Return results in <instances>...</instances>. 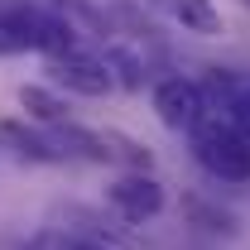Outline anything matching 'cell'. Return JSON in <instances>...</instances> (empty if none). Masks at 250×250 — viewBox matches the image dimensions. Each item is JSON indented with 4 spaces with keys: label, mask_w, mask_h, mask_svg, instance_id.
<instances>
[{
    "label": "cell",
    "mask_w": 250,
    "mask_h": 250,
    "mask_svg": "<svg viewBox=\"0 0 250 250\" xmlns=\"http://www.w3.org/2000/svg\"><path fill=\"white\" fill-rule=\"evenodd\" d=\"M192 159L212 178H221V183H250V140L236 135L231 121L207 116V121L197 125L192 130Z\"/></svg>",
    "instance_id": "1"
},
{
    "label": "cell",
    "mask_w": 250,
    "mask_h": 250,
    "mask_svg": "<svg viewBox=\"0 0 250 250\" xmlns=\"http://www.w3.org/2000/svg\"><path fill=\"white\" fill-rule=\"evenodd\" d=\"M149 106H154L159 125H168L173 135H192L197 125L207 121V96H202V82H197V77H183V72L159 77L154 92H149Z\"/></svg>",
    "instance_id": "2"
},
{
    "label": "cell",
    "mask_w": 250,
    "mask_h": 250,
    "mask_svg": "<svg viewBox=\"0 0 250 250\" xmlns=\"http://www.w3.org/2000/svg\"><path fill=\"white\" fill-rule=\"evenodd\" d=\"M106 202H111V212L125 226H145V221H154L168 207V192H164V183L149 168H130V173H121L116 183L106 188Z\"/></svg>",
    "instance_id": "3"
},
{
    "label": "cell",
    "mask_w": 250,
    "mask_h": 250,
    "mask_svg": "<svg viewBox=\"0 0 250 250\" xmlns=\"http://www.w3.org/2000/svg\"><path fill=\"white\" fill-rule=\"evenodd\" d=\"M53 29H58V15L39 5H10L0 10V53H48Z\"/></svg>",
    "instance_id": "4"
},
{
    "label": "cell",
    "mask_w": 250,
    "mask_h": 250,
    "mask_svg": "<svg viewBox=\"0 0 250 250\" xmlns=\"http://www.w3.org/2000/svg\"><path fill=\"white\" fill-rule=\"evenodd\" d=\"M48 82H53L58 92L87 96V101L116 92V77H111L106 58H101V53H87V48H82V53H67V58H53L48 62Z\"/></svg>",
    "instance_id": "5"
},
{
    "label": "cell",
    "mask_w": 250,
    "mask_h": 250,
    "mask_svg": "<svg viewBox=\"0 0 250 250\" xmlns=\"http://www.w3.org/2000/svg\"><path fill=\"white\" fill-rule=\"evenodd\" d=\"M0 145H10L20 159H34V164H62L53 135L34 121H0Z\"/></svg>",
    "instance_id": "6"
},
{
    "label": "cell",
    "mask_w": 250,
    "mask_h": 250,
    "mask_svg": "<svg viewBox=\"0 0 250 250\" xmlns=\"http://www.w3.org/2000/svg\"><path fill=\"white\" fill-rule=\"evenodd\" d=\"M20 111H24V121L43 125V130H53V125H67V121H72L67 96H62L58 87H43V82H24V87H20Z\"/></svg>",
    "instance_id": "7"
},
{
    "label": "cell",
    "mask_w": 250,
    "mask_h": 250,
    "mask_svg": "<svg viewBox=\"0 0 250 250\" xmlns=\"http://www.w3.org/2000/svg\"><path fill=\"white\" fill-rule=\"evenodd\" d=\"M101 58H106V67H111L116 87H125V92H140V87L149 82V58H145V48L130 43V39H111Z\"/></svg>",
    "instance_id": "8"
},
{
    "label": "cell",
    "mask_w": 250,
    "mask_h": 250,
    "mask_svg": "<svg viewBox=\"0 0 250 250\" xmlns=\"http://www.w3.org/2000/svg\"><path fill=\"white\" fill-rule=\"evenodd\" d=\"M173 24H183L188 34H202V39H212L221 34V10L212 0H178V10H173Z\"/></svg>",
    "instance_id": "9"
},
{
    "label": "cell",
    "mask_w": 250,
    "mask_h": 250,
    "mask_svg": "<svg viewBox=\"0 0 250 250\" xmlns=\"http://www.w3.org/2000/svg\"><path fill=\"white\" fill-rule=\"evenodd\" d=\"M53 250H111L106 241H96V236H87V231H67V236H58V246Z\"/></svg>",
    "instance_id": "10"
}]
</instances>
